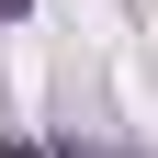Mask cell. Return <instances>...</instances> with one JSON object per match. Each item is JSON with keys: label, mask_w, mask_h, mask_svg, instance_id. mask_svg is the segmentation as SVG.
Instances as JSON below:
<instances>
[{"label": "cell", "mask_w": 158, "mask_h": 158, "mask_svg": "<svg viewBox=\"0 0 158 158\" xmlns=\"http://www.w3.org/2000/svg\"><path fill=\"white\" fill-rule=\"evenodd\" d=\"M56 158H124V147H79V135H68V147H56Z\"/></svg>", "instance_id": "6da1fadb"}, {"label": "cell", "mask_w": 158, "mask_h": 158, "mask_svg": "<svg viewBox=\"0 0 158 158\" xmlns=\"http://www.w3.org/2000/svg\"><path fill=\"white\" fill-rule=\"evenodd\" d=\"M0 158H45V147H34V135H11V147H0Z\"/></svg>", "instance_id": "7a4b0ae2"}]
</instances>
